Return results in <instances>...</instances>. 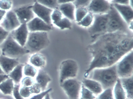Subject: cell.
Returning a JSON list of instances; mask_svg holds the SVG:
<instances>
[{"instance_id": "cell-1", "label": "cell", "mask_w": 133, "mask_h": 99, "mask_svg": "<svg viewBox=\"0 0 133 99\" xmlns=\"http://www.w3.org/2000/svg\"><path fill=\"white\" fill-rule=\"evenodd\" d=\"M109 34L100 37L89 46L92 59L84 76L93 70L113 65L133 49L132 36L130 35Z\"/></svg>"}, {"instance_id": "cell-2", "label": "cell", "mask_w": 133, "mask_h": 99, "mask_svg": "<svg viewBox=\"0 0 133 99\" xmlns=\"http://www.w3.org/2000/svg\"><path fill=\"white\" fill-rule=\"evenodd\" d=\"M116 64L107 67L95 69L92 71L93 72L91 79L99 82L103 90L113 88L119 79Z\"/></svg>"}, {"instance_id": "cell-3", "label": "cell", "mask_w": 133, "mask_h": 99, "mask_svg": "<svg viewBox=\"0 0 133 99\" xmlns=\"http://www.w3.org/2000/svg\"><path fill=\"white\" fill-rule=\"evenodd\" d=\"M1 55L13 59H18L30 52L17 42L10 33L5 40L0 44Z\"/></svg>"}, {"instance_id": "cell-4", "label": "cell", "mask_w": 133, "mask_h": 99, "mask_svg": "<svg viewBox=\"0 0 133 99\" xmlns=\"http://www.w3.org/2000/svg\"><path fill=\"white\" fill-rule=\"evenodd\" d=\"M49 44L47 32H32L29 33L24 47L30 53H35L46 48Z\"/></svg>"}, {"instance_id": "cell-5", "label": "cell", "mask_w": 133, "mask_h": 99, "mask_svg": "<svg viewBox=\"0 0 133 99\" xmlns=\"http://www.w3.org/2000/svg\"><path fill=\"white\" fill-rule=\"evenodd\" d=\"M108 14L107 32L109 33L121 32L125 33L130 32L128 28L129 26L112 4Z\"/></svg>"}, {"instance_id": "cell-6", "label": "cell", "mask_w": 133, "mask_h": 99, "mask_svg": "<svg viewBox=\"0 0 133 99\" xmlns=\"http://www.w3.org/2000/svg\"><path fill=\"white\" fill-rule=\"evenodd\" d=\"M116 65L117 72L119 79L127 78L133 76V50L122 57Z\"/></svg>"}, {"instance_id": "cell-7", "label": "cell", "mask_w": 133, "mask_h": 99, "mask_svg": "<svg viewBox=\"0 0 133 99\" xmlns=\"http://www.w3.org/2000/svg\"><path fill=\"white\" fill-rule=\"evenodd\" d=\"M78 71V65L75 60L72 59L64 60L61 63L59 67L60 84L68 79L75 78Z\"/></svg>"}, {"instance_id": "cell-8", "label": "cell", "mask_w": 133, "mask_h": 99, "mask_svg": "<svg viewBox=\"0 0 133 99\" xmlns=\"http://www.w3.org/2000/svg\"><path fill=\"white\" fill-rule=\"evenodd\" d=\"M108 14H95L91 25L89 27L88 31L92 35L103 34L107 32Z\"/></svg>"}, {"instance_id": "cell-9", "label": "cell", "mask_w": 133, "mask_h": 99, "mask_svg": "<svg viewBox=\"0 0 133 99\" xmlns=\"http://www.w3.org/2000/svg\"><path fill=\"white\" fill-rule=\"evenodd\" d=\"M82 84L75 78L64 81L61 86L69 99H79Z\"/></svg>"}, {"instance_id": "cell-10", "label": "cell", "mask_w": 133, "mask_h": 99, "mask_svg": "<svg viewBox=\"0 0 133 99\" xmlns=\"http://www.w3.org/2000/svg\"><path fill=\"white\" fill-rule=\"evenodd\" d=\"M21 24L16 14L12 10L7 12L5 16L0 23V26L9 32L16 29Z\"/></svg>"}, {"instance_id": "cell-11", "label": "cell", "mask_w": 133, "mask_h": 99, "mask_svg": "<svg viewBox=\"0 0 133 99\" xmlns=\"http://www.w3.org/2000/svg\"><path fill=\"white\" fill-rule=\"evenodd\" d=\"M111 4L107 0H91L87 7L89 11L94 14L107 13Z\"/></svg>"}, {"instance_id": "cell-12", "label": "cell", "mask_w": 133, "mask_h": 99, "mask_svg": "<svg viewBox=\"0 0 133 99\" xmlns=\"http://www.w3.org/2000/svg\"><path fill=\"white\" fill-rule=\"evenodd\" d=\"M32 11L35 15L47 24L51 25V16L53 10L36 2L32 5Z\"/></svg>"}, {"instance_id": "cell-13", "label": "cell", "mask_w": 133, "mask_h": 99, "mask_svg": "<svg viewBox=\"0 0 133 99\" xmlns=\"http://www.w3.org/2000/svg\"><path fill=\"white\" fill-rule=\"evenodd\" d=\"M32 5L23 6L14 10L21 24H27L35 17Z\"/></svg>"}, {"instance_id": "cell-14", "label": "cell", "mask_w": 133, "mask_h": 99, "mask_svg": "<svg viewBox=\"0 0 133 99\" xmlns=\"http://www.w3.org/2000/svg\"><path fill=\"white\" fill-rule=\"evenodd\" d=\"M29 32L27 24H22L16 29L10 32V33L17 42L22 46L24 47Z\"/></svg>"}, {"instance_id": "cell-15", "label": "cell", "mask_w": 133, "mask_h": 99, "mask_svg": "<svg viewBox=\"0 0 133 99\" xmlns=\"http://www.w3.org/2000/svg\"><path fill=\"white\" fill-rule=\"evenodd\" d=\"M27 25L29 32H47L51 30L52 28L51 25L47 24L38 17H35L33 19L27 23Z\"/></svg>"}, {"instance_id": "cell-16", "label": "cell", "mask_w": 133, "mask_h": 99, "mask_svg": "<svg viewBox=\"0 0 133 99\" xmlns=\"http://www.w3.org/2000/svg\"><path fill=\"white\" fill-rule=\"evenodd\" d=\"M113 6L117 10L124 21L130 24L132 22L133 19V8L130 5H122L112 4Z\"/></svg>"}, {"instance_id": "cell-17", "label": "cell", "mask_w": 133, "mask_h": 99, "mask_svg": "<svg viewBox=\"0 0 133 99\" xmlns=\"http://www.w3.org/2000/svg\"><path fill=\"white\" fill-rule=\"evenodd\" d=\"M20 64L18 59H13L5 56L0 55V66L5 74L10 73Z\"/></svg>"}, {"instance_id": "cell-18", "label": "cell", "mask_w": 133, "mask_h": 99, "mask_svg": "<svg viewBox=\"0 0 133 99\" xmlns=\"http://www.w3.org/2000/svg\"><path fill=\"white\" fill-rule=\"evenodd\" d=\"M82 85L92 92L95 96H98L103 90L100 84L91 79L84 78L82 80Z\"/></svg>"}, {"instance_id": "cell-19", "label": "cell", "mask_w": 133, "mask_h": 99, "mask_svg": "<svg viewBox=\"0 0 133 99\" xmlns=\"http://www.w3.org/2000/svg\"><path fill=\"white\" fill-rule=\"evenodd\" d=\"M51 80L50 76L45 71L42 69L39 70L36 77V82L41 87L42 92L46 90L48 84Z\"/></svg>"}, {"instance_id": "cell-20", "label": "cell", "mask_w": 133, "mask_h": 99, "mask_svg": "<svg viewBox=\"0 0 133 99\" xmlns=\"http://www.w3.org/2000/svg\"><path fill=\"white\" fill-rule=\"evenodd\" d=\"M59 5V9L63 15L71 21L75 19V14L76 7L74 3H64Z\"/></svg>"}, {"instance_id": "cell-21", "label": "cell", "mask_w": 133, "mask_h": 99, "mask_svg": "<svg viewBox=\"0 0 133 99\" xmlns=\"http://www.w3.org/2000/svg\"><path fill=\"white\" fill-rule=\"evenodd\" d=\"M122 86L126 92L128 99L133 98V76L127 78L120 79Z\"/></svg>"}, {"instance_id": "cell-22", "label": "cell", "mask_w": 133, "mask_h": 99, "mask_svg": "<svg viewBox=\"0 0 133 99\" xmlns=\"http://www.w3.org/2000/svg\"><path fill=\"white\" fill-rule=\"evenodd\" d=\"M24 65V64L20 63L8 74L9 77L13 80L15 84H18L22 79Z\"/></svg>"}, {"instance_id": "cell-23", "label": "cell", "mask_w": 133, "mask_h": 99, "mask_svg": "<svg viewBox=\"0 0 133 99\" xmlns=\"http://www.w3.org/2000/svg\"><path fill=\"white\" fill-rule=\"evenodd\" d=\"M29 62L35 67L42 68L45 66L46 60L42 54L35 53L30 57Z\"/></svg>"}, {"instance_id": "cell-24", "label": "cell", "mask_w": 133, "mask_h": 99, "mask_svg": "<svg viewBox=\"0 0 133 99\" xmlns=\"http://www.w3.org/2000/svg\"><path fill=\"white\" fill-rule=\"evenodd\" d=\"M113 93L114 99H128L126 92L119 78L113 87Z\"/></svg>"}, {"instance_id": "cell-25", "label": "cell", "mask_w": 133, "mask_h": 99, "mask_svg": "<svg viewBox=\"0 0 133 99\" xmlns=\"http://www.w3.org/2000/svg\"><path fill=\"white\" fill-rule=\"evenodd\" d=\"M14 85L13 80L9 77L0 84V90L5 95H11Z\"/></svg>"}, {"instance_id": "cell-26", "label": "cell", "mask_w": 133, "mask_h": 99, "mask_svg": "<svg viewBox=\"0 0 133 99\" xmlns=\"http://www.w3.org/2000/svg\"><path fill=\"white\" fill-rule=\"evenodd\" d=\"M89 11L85 7L76 8L75 17L76 21L78 23L81 21L88 13Z\"/></svg>"}, {"instance_id": "cell-27", "label": "cell", "mask_w": 133, "mask_h": 99, "mask_svg": "<svg viewBox=\"0 0 133 99\" xmlns=\"http://www.w3.org/2000/svg\"><path fill=\"white\" fill-rule=\"evenodd\" d=\"M24 74L26 76L34 77L37 75L38 71L37 69L34 66L31 64H25L24 65Z\"/></svg>"}, {"instance_id": "cell-28", "label": "cell", "mask_w": 133, "mask_h": 99, "mask_svg": "<svg viewBox=\"0 0 133 99\" xmlns=\"http://www.w3.org/2000/svg\"><path fill=\"white\" fill-rule=\"evenodd\" d=\"M94 19V14L89 11L88 13L84 18L78 24L81 26L84 27H89L91 25Z\"/></svg>"}, {"instance_id": "cell-29", "label": "cell", "mask_w": 133, "mask_h": 99, "mask_svg": "<svg viewBox=\"0 0 133 99\" xmlns=\"http://www.w3.org/2000/svg\"><path fill=\"white\" fill-rule=\"evenodd\" d=\"M79 99H96L95 95L82 85Z\"/></svg>"}, {"instance_id": "cell-30", "label": "cell", "mask_w": 133, "mask_h": 99, "mask_svg": "<svg viewBox=\"0 0 133 99\" xmlns=\"http://www.w3.org/2000/svg\"><path fill=\"white\" fill-rule=\"evenodd\" d=\"M36 2L53 10L57 9L59 5L58 0H36Z\"/></svg>"}, {"instance_id": "cell-31", "label": "cell", "mask_w": 133, "mask_h": 99, "mask_svg": "<svg viewBox=\"0 0 133 99\" xmlns=\"http://www.w3.org/2000/svg\"><path fill=\"white\" fill-rule=\"evenodd\" d=\"M55 25L59 28L61 29H64L70 28L72 26V23L70 19L66 17H63Z\"/></svg>"}, {"instance_id": "cell-32", "label": "cell", "mask_w": 133, "mask_h": 99, "mask_svg": "<svg viewBox=\"0 0 133 99\" xmlns=\"http://www.w3.org/2000/svg\"><path fill=\"white\" fill-rule=\"evenodd\" d=\"M97 99H114L113 88L103 90L102 92L98 95Z\"/></svg>"}, {"instance_id": "cell-33", "label": "cell", "mask_w": 133, "mask_h": 99, "mask_svg": "<svg viewBox=\"0 0 133 99\" xmlns=\"http://www.w3.org/2000/svg\"><path fill=\"white\" fill-rule=\"evenodd\" d=\"M63 14L59 9H56L53 11L51 14V19L52 22L54 25L59 21L63 18Z\"/></svg>"}, {"instance_id": "cell-34", "label": "cell", "mask_w": 133, "mask_h": 99, "mask_svg": "<svg viewBox=\"0 0 133 99\" xmlns=\"http://www.w3.org/2000/svg\"><path fill=\"white\" fill-rule=\"evenodd\" d=\"M12 2L11 0H0V9L7 11L12 7Z\"/></svg>"}, {"instance_id": "cell-35", "label": "cell", "mask_w": 133, "mask_h": 99, "mask_svg": "<svg viewBox=\"0 0 133 99\" xmlns=\"http://www.w3.org/2000/svg\"><path fill=\"white\" fill-rule=\"evenodd\" d=\"M20 94L24 98L29 97L32 94L31 86H22L20 88Z\"/></svg>"}, {"instance_id": "cell-36", "label": "cell", "mask_w": 133, "mask_h": 99, "mask_svg": "<svg viewBox=\"0 0 133 99\" xmlns=\"http://www.w3.org/2000/svg\"><path fill=\"white\" fill-rule=\"evenodd\" d=\"M35 82L33 77L26 76L21 80L22 86L30 87L32 86Z\"/></svg>"}, {"instance_id": "cell-37", "label": "cell", "mask_w": 133, "mask_h": 99, "mask_svg": "<svg viewBox=\"0 0 133 99\" xmlns=\"http://www.w3.org/2000/svg\"><path fill=\"white\" fill-rule=\"evenodd\" d=\"M91 0H75L74 4L76 8L79 7H88Z\"/></svg>"}, {"instance_id": "cell-38", "label": "cell", "mask_w": 133, "mask_h": 99, "mask_svg": "<svg viewBox=\"0 0 133 99\" xmlns=\"http://www.w3.org/2000/svg\"><path fill=\"white\" fill-rule=\"evenodd\" d=\"M20 85L18 84H15L14 85L13 94L14 96L15 99H24V97L21 95L20 93Z\"/></svg>"}, {"instance_id": "cell-39", "label": "cell", "mask_w": 133, "mask_h": 99, "mask_svg": "<svg viewBox=\"0 0 133 99\" xmlns=\"http://www.w3.org/2000/svg\"><path fill=\"white\" fill-rule=\"evenodd\" d=\"M52 90V88H50L47 90L42 92H41L39 94H36L34 96H32L31 97L29 98V99H43L44 98L45 96L47 94L49 93L50 92H51Z\"/></svg>"}, {"instance_id": "cell-40", "label": "cell", "mask_w": 133, "mask_h": 99, "mask_svg": "<svg viewBox=\"0 0 133 99\" xmlns=\"http://www.w3.org/2000/svg\"><path fill=\"white\" fill-rule=\"evenodd\" d=\"M10 33V32L5 30L0 26V44L6 39Z\"/></svg>"}, {"instance_id": "cell-41", "label": "cell", "mask_w": 133, "mask_h": 99, "mask_svg": "<svg viewBox=\"0 0 133 99\" xmlns=\"http://www.w3.org/2000/svg\"><path fill=\"white\" fill-rule=\"evenodd\" d=\"M31 87L32 94H37L42 92L41 87L36 82L32 86H31Z\"/></svg>"}, {"instance_id": "cell-42", "label": "cell", "mask_w": 133, "mask_h": 99, "mask_svg": "<svg viewBox=\"0 0 133 99\" xmlns=\"http://www.w3.org/2000/svg\"><path fill=\"white\" fill-rule=\"evenodd\" d=\"M131 0H112V4H119L122 5H130Z\"/></svg>"}, {"instance_id": "cell-43", "label": "cell", "mask_w": 133, "mask_h": 99, "mask_svg": "<svg viewBox=\"0 0 133 99\" xmlns=\"http://www.w3.org/2000/svg\"><path fill=\"white\" fill-rule=\"evenodd\" d=\"M8 78H9V77L8 74H5V73L0 74V84L3 82V81L8 79Z\"/></svg>"}, {"instance_id": "cell-44", "label": "cell", "mask_w": 133, "mask_h": 99, "mask_svg": "<svg viewBox=\"0 0 133 99\" xmlns=\"http://www.w3.org/2000/svg\"><path fill=\"white\" fill-rule=\"evenodd\" d=\"M75 0H58L59 5L67 3H74Z\"/></svg>"}, {"instance_id": "cell-45", "label": "cell", "mask_w": 133, "mask_h": 99, "mask_svg": "<svg viewBox=\"0 0 133 99\" xmlns=\"http://www.w3.org/2000/svg\"><path fill=\"white\" fill-rule=\"evenodd\" d=\"M6 11L0 9V23L2 21L6 13Z\"/></svg>"}, {"instance_id": "cell-46", "label": "cell", "mask_w": 133, "mask_h": 99, "mask_svg": "<svg viewBox=\"0 0 133 99\" xmlns=\"http://www.w3.org/2000/svg\"><path fill=\"white\" fill-rule=\"evenodd\" d=\"M44 99H52L50 97V96L49 93L47 94L45 97H44Z\"/></svg>"}, {"instance_id": "cell-47", "label": "cell", "mask_w": 133, "mask_h": 99, "mask_svg": "<svg viewBox=\"0 0 133 99\" xmlns=\"http://www.w3.org/2000/svg\"><path fill=\"white\" fill-rule=\"evenodd\" d=\"M4 71H3V70H2V68H1V67L0 66V74H4Z\"/></svg>"}, {"instance_id": "cell-48", "label": "cell", "mask_w": 133, "mask_h": 99, "mask_svg": "<svg viewBox=\"0 0 133 99\" xmlns=\"http://www.w3.org/2000/svg\"><path fill=\"white\" fill-rule=\"evenodd\" d=\"M1 55V48H0V55Z\"/></svg>"}, {"instance_id": "cell-49", "label": "cell", "mask_w": 133, "mask_h": 99, "mask_svg": "<svg viewBox=\"0 0 133 99\" xmlns=\"http://www.w3.org/2000/svg\"><path fill=\"white\" fill-rule=\"evenodd\" d=\"M107 1H112V0H107Z\"/></svg>"}, {"instance_id": "cell-50", "label": "cell", "mask_w": 133, "mask_h": 99, "mask_svg": "<svg viewBox=\"0 0 133 99\" xmlns=\"http://www.w3.org/2000/svg\"><path fill=\"white\" fill-rule=\"evenodd\" d=\"M4 99V98H2V99Z\"/></svg>"}, {"instance_id": "cell-51", "label": "cell", "mask_w": 133, "mask_h": 99, "mask_svg": "<svg viewBox=\"0 0 133 99\" xmlns=\"http://www.w3.org/2000/svg\"></svg>"}, {"instance_id": "cell-52", "label": "cell", "mask_w": 133, "mask_h": 99, "mask_svg": "<svg viewBox=\"0 0 133 99\" xmlns=\"http://www.w3.org/2000/svg\"><path fill=\"white\" fill-rule=\"evenodd\" d=\"M96 99H97V98H96Z\"/></svg>"}]
</instances>
